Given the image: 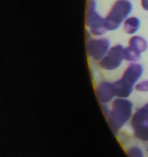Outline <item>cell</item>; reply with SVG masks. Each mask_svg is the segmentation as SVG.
<instances>
[{
  "instance_id": "1",
  "label": "cell",
  "mask_w": 148,
  "mask_h": 157,
  "mask_svg": "<svg viewBox=\"0 0 148 157\" xmlns=\"http://www.w3.org/2000/svg\"><path fill=\"white\" fill-rule=\"evenodd\" d=\"M133 116V103L127 99H114L108 115L107 122L110 129L117 134Z\"/></svg>"
},
{
  "instance_id": "2",
  "label": "cell",
  "mask_w": 148,
  "mask_h": 157,
  "mask_svg": "<svg viewBox=\"0 0 148 157\" xmlns=\"http://www.w3.org/2000/svg\"><path fill=\"white\" fill-rule=\"evenodd\" d=\"M133 4L130 0H117L105 18V27L108 31H116L130 17Z\"/></svg>"
},
{
  "instance_id": "3",
  "label": "cell",
  "mask_w": 148,
  "mask_h": 157,
  "mask_svg": "<svg viewBox=\"0 0 148 157\" xmlns=\"http://www.w3.org/2000/svg\"><path fill=\"white\" fill-rule=\"evenodd\" d=\"M86 25L92 35L100 36L107 32L105 27V18L97 12V2L96 0L87 1L86 11Z\"/></svg>"
},
{
  "instance_id": "4",
  "label": "cell",
  "mask_w": 148,
  "mask_h": 157,
  "mask_svg": "<svg viewBox=\"0 0 148 157\" xmlns=\"http://www.w3.org/2000/svg\"><path fill=\"white\" fill-rule=\"evenodd\" d=\"M131 126L136 138L143 142L148 141V103L133 114Z\"/></svg>"
},
{
  "instance_id": "5",
  "label": "cell",
  "mask_w": 148,
  "mask_h": 157,
  "mask_svg": "<svg viewBox=\"0 0 148 157\" xmlns=\"http://www.w3.org/2000/svg\"><path fill=\"white\" fill-rule=\"evenodd\" d=\"M124 60V47L118 44L110 48L107 55L99 62V65L104 70L114 71L120 68Z\"/></svg>"
},
{
  "instance_id": "6",
  "label": "cell",
  "mask_w": 148,
  "mask_h": 157,
  "mask_svg": "<svg viewBox=\"0 0 148 157\" xmlns=\"http://www.w3.org/2000/svg\"><path fill=\"white\" fill-rule=\"evenodd\" d=\"M110 48V41L107 38L90 39L87 42V54L96 61H100Z\"/></svg>"
},
{
  "instance_id": "7",
  "label": "cell",
  "mask_w": 148,
  "mask_h": 157,
  "mask_svg": "<svg viewBox=\"0 0 148 157\" xmlns=\"http://www.w3.org/2000/svg\"><path fill=\"white\" fill-rule=\"evenodd\" d=\"M96 96L99 103L106 105L111 101H114L115 96L113 82H100L96 88Z\"/></svg>"
},
{
  "instance_id": "8",
  "label": "cell",
  "mask_w": 148,
  "mask_h": 157,
  "mask_svg": "<svg viewBox=\"0 0 148 157\" xmlns=\"http://www.w3.org/2000/svg\"><path fill=\"white\" fill-rule=\"evenodd\" d=\"M143 73V68L141 65L137 63H131L124 71L121 78L130 82L131 85L136 86L135 85L138 82L139 79L141 78Z\"/></svg>"
},
{
  "instance_id": "9",
  "label": "cell",
  "mask_w": 148,
  "mask_h": 157,
  "mask_svg": "<svg viewBox=\"0 0 148 157\" xmlns=\"http://www.w3.org/2000/svg\"><path fill=\"white\" fill-rule=\"evenodd\" d=\"M113 84H114L115 96L121 99H127L128 97H130L135 87L122 78L113 82Z\"/></svg>"
},
{
  "instance_id": "10",
  "label": "cell",
  "mask_w": 148,
  "mask_h": 157,
  "mask_svg": "<svg viewBox=\"0 0 148 157\" xmlns=\"http://www.w3.org/2000/svg\"><path fill=\"white\" fill-rule=\"evenodd\" d=\"M141 22L137 17L131 16L128 17L123 24V29L128 35H134L139 31Z\"/></svg>"
},
{
  "instance_id": "11",
  "label": "cell",
  "mask_w": 148,
  "mask_h": 157,
  "mask_svg": "<svg viewBox=\"0 0 148 157\" xmlns=\"http://www.w3.org/2000/svg\"><path fill=\"white\" fill-rule=\"evenodd\" d=\"M129 46L134 48L138 50L140 53H142L147 49L148 43L144 38L141 37V36H134L130 39Z\"/></svg>"
},
{
  "instance_id": "12",
  "label": "cell",
  "mask_w": 148,
  "mask_h": 157,
  "mask_svg": "<svg viewBox=\"0 0 148 157\" xmlns=\"http://www.w3.org/2000/svg\"><path fill=\"white\" fill-rule=\"evenodd\" d=\"M141 58V53L131 46L124 48V59L131 63H136Z\"/></svg>"
},
{
  "instance_id": "13",
  "label": "cell",
  "mask_w": 148,
  "mask_h": 157,
  "mask_svg": "<svg viewBox=\"0 0 148 157\" xmlns=\"http://www.w3.org/2000/svg\"><path fill=\"white\" fill-rule=\"evenodd\" d=\"M127 155L129 157H143L142 149L138 146H133L127 150Z\"/></svg>"
},
{
  "instance_id": "14",
  "label": "cell",
  "mask_w": 148,
  "mask_h": 157,
  "mask_svg": "<svg viewBox=\"0 0 148 157\" xmlns=\"http://www.w3.org/2000/svg\"><path fill=\"white\" fill-rule=\"evenodd\" d=\"M135 90L138 92H148V80L137 83L135 86Z\"/></svg>"
},
{
  "instance_id": "15",
  "label": "cell",
  "mask_w": 148,
  "mask_h": 157,
  "mask_svg": "<svg viewBox=\"0 0 148 157\" xmlns=\"http://www.w3.org/2000/svg\"><path fill=\"white\" fill-rule=\"evenodd\" d=\"M140 5L145 11L148 12V0H140Z\"/></svg>"
},
{
  "instance_id": "16",
  "label": "cell",
  "mask_w": 148,
  "mask_h": 157,
  "mask_svg": "<svg viewBox=\"0 0 148 157\" xmlns=\"http://www.w3.org/2000/svg\"><path fill=\"white\" fill-rule=\"evenodd\" d=\"M147 150H148V149H147Z\"/></svg>"
}]
</instances>
